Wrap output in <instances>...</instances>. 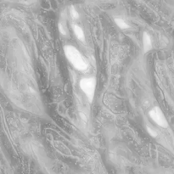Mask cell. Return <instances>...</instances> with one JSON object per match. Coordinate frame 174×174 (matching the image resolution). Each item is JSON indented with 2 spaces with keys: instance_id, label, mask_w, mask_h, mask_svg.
<instances>
[{
  "instance_id": "cell-3",
  "label": "cell",
  "mask_w": 174,
  "mask_h": 174,
  "mask_svg": "<svg viewBox=\"0 0 174 174\" xmlns=\"http://www.w3.org/2000/svg\"><path fill=\"white\" fill-rule=\"evenodd\" d=\"M149 115L151 116V119L156 122L158 126H160L162 128H167L168 127V122L167 121L162 110L158 106L154 107L149 112Z\"/></svg>"
},
{
  "instance_id": "cell-8",
  "label": "cell",
  "mask_w": 174,
  "mask_h": 174,
  "mask_svg": "<svg viewBox=\"0 0 174 174\" xmlns=\"http://www.w3.org/2000/svg\"><path fill=\"white\" fill-rule=\"evenodd\" d=\"M147 131H148V133L150 134V135H151L152 137H154V138H156L157 137V132L156 131H155L154 129H152L150 127H147Z\"/></svg>"
},
{
  "instance_id": "cell-2",
  "label": "cell",
  "mask_w": 174,
  "mask_h": 174,
  "mask_svg": "<svg viewBox=\"0 0 174 174\" xmlns=\"http://www.w3.org/2000/svg\"><path fill=\"white\" fill-rule=\"evenodd\" d=\"M80 87L82 92L86 94L87 99L90 102H92L95 93V87H96V78L95 77H86L82 78L80 81Z\"/></svg>"
},
{
  "instance_id": "cell-7",
  "label": "cell",
  "mask_w": 174,
  "mask_h": 174,
  "mask_svg": "<svg viewBox=\"0 0 174 174\" xmlns=\"http://www.w3.org/2000/svg\"><path fill=\"white\" fill-rule=\"evenodd\" d=\"M70 15H71V17L73 18V19H78L79 18V14L77 13V11L76 10V9L73 7V6H71L70 7Z\"/></svg>"
},
{
  "instance_id": "cell-4",
  "label": "cell",
  "mask_w": 174,
  "mask_h": 174,
  "mask_svg": "<svg viewBox=\"0 0 174 174\" xmlns=\"http://www.w3.org/2000/svg\"><path fill=\"white\" fill-rule=\"evenodd\" d=\"M143 48L144 52L147 53L152 49V42H151V36L147 32H144L143 34Z\"/></svg>"
},
{
  "instance_id": "cell-6",
  "label": "cell",
  "mask_w": 174,
  "mask_h": 174,
  "mask_svg": "<svg viewBox=\"0 0 174 174\" xmlns=\"http://www.w3.org/2000/svg\"><path fill=\"white\" fill-rule=\"evenodd\" d=\"M115 22L119 26V28H121V29H128V28H129V26L122 19L116 18V19H115Z\"/></svg>"
},
{
  "instance_id": "cell-9",
  "label": "cell",
  "mask_w": 174,
  "mask_h": 174,
  "mask_svg": "<svg viewBox=\"0 0 174 174\" xmlns=\"http://www.w3.org/2000/svg\"><path fill=\"white\" fill-rule=\"evenodd\" d=\"M59 32L62 35H66V32L64 29V26H63V25L61 23L59 24Z\"/></svg>"
},
{
  "instance_id": "cell-1",
  "label": "cell",
  "mask_w": 174,
  "mask_h": 174,
  "mask_svg": "<svg viewBox=\"0 0 174 174\" xmlns=\"http://www.w3.org/2000/svg\"><path fill=\"white\" fill-rule=\"evenodd\" d=\"M64 52L67 59L70 62L76 69L78 70H86L87 69V64L84 59L75 47L67 45L64 48Z\"/></svg>"
},
{
  "instance_id": "cell-5",
  "label": "cell",
  "mask_w": 174,
  "mask_h": 174,
  "mask_svg": "<svg viewBox=\"0 0 174 174\" xmlns=\"http://www.w3.org/2000/svg\"><path fill=\"white\" fill-rule=\"evenodd\" d=\"M72 29L75 33L76 37L81 41H84L85 39V35L83 32V30L81 29L80 26H78L77 25H72Z\"/></svg>"
}]
</instances>
